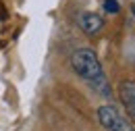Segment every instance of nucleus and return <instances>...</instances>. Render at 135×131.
I'll return each instance as SVG.
<instances>
[{"label":"nucleus","mask_w":135,"mask_h":131,"mask_svg":"<svg viewBox=\"0 0 135 131\" xmlns=\"http://www.w3.org/2000/svg\"><path fill=\"white\" fill-rule=\"evenodd\" d=\"M118 96L123 100V104H125V108H127V113H129V121H135V81H123L118 85Z\"/></svg>","instance_id":"obj_3"},{"label":"nucleus","mask_w":135,"mask_h":131,"mask_svg":"<svg viewBox=\"0 0 135 131\" xmlns=\"http://www.w3.org/2000/svg\"><path fill=\"white\" fill-rule=\"evenodd\" d=\"M79 25L87 35H96L104 27V19H102L98 13H83L79 17Z\"/></svg>","instance_id":"obj_4"},{"label":"nucleus","mask_w":135,"mask_h":131,"mask_svg":"<svg viewBox=\"0 0 135 131\" xmlns=\"http://www.w3.org/2000/svg\"><path fill=\"white\" fill-rule=\"evenodd\" d=\"M104 8H106L108 13H118V11H120L117 0H104Z\"/></svg>","instance_id":"obj_5"},{"label":"nucleus","mask_w":135,"mask_h":131,"mask_svg":"<svg viewBox=\"0 0 135 131\" xmlns=\"http://www.w3.org/2000/svg\"><path fill=\"white\" fill-rule=\"evenodd\" d=\"M98 121H100L102 127L108 131H135L133 121L123 116L118 113V108L112 106V104H104V106L98 108Z\"/></svg>","instance_id":"obj_2"},{"label":"nucleus","mask_w":135,"mask_h":131,"mask_svg":"<svg viewBox=\"0 0 135 131\" xmlns=\"http://www.w3.org/2000/svg\"><path fill=\"white\" fill-rule=\"evenodd\" d=\"M71 67L96 92H100L102 96H110V85L106 81V75L102 71V65H100V60H98V56H96V52L91 48L75 50L73 56H71Z\"/></svg>","instance_id":"obj_1"},{"label":"nucleus","mask_w":135,"mask_h":131,"mask_svg":"<svg viewBox=\"0 0 135 131\" xmlns=\"http://www.w3.org/2000/svg\"><path fill=\"white\" fill-rule=\"evenodd\" d=\"M131 11H133V15H135V0L131 2Z\"/></svg>","instance_id":"obj_6"}]
</instances>
